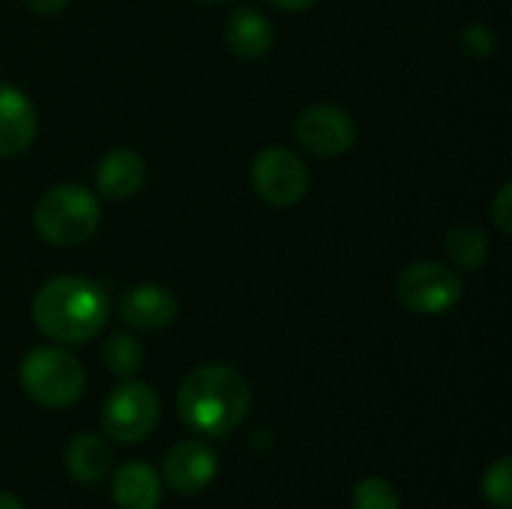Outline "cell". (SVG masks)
<instances>
[{
  "label": "cell",
  "mask_w": 512,
  "mask_h": 509,
  "mask_svg": "<svg viewBox=\"0 0 512 509\" xmlns=\"http://www.w3.org/2000/svg\"><path fill=\"white\" fill-rule=\"evenodd\" d=\"M267 3H273L282 12H303V9H312L318 0H267Z\"/></svg>",
  "instance_id": "cell-23"
},
{
  "label": "cell",
  "mask_w": 512,
  "mask_h": 509,
  "mask_svg": "<svg viewBox=\"0 0 512 509\" xmlns=\"http://www.w3.org/2000/svg\"><path fill=\"white\" fill-rule=\"evenodd\" d=\"M159 420V399L141 381H123L114 387L102 405V426L105 435L117 444H138L144 441Z\"/></svg>",
  "instance_id": "cell-6"
},
{
  "label": "cell",
  "mask_w": 512,
  "mask_h": 509,
  "mask_svg": "<svg viewBox=\"0 0 512 509\" xmlns=\"http://www.w3.org/2000/svg\"><path fill=\"white\" fill-rule=\"evenodd\" d=\"M249 405H252L249 381L225 363L192 369L177 390V411L183 423L207 438L231 435L246 420Z\"/></svg>",
  "instance_id": "cell-1"
},
{
  "label": "cell",
  "mask_w": 512,
  "mask_h": 509,
  "mask_svg": "<svg viewBox=\"0 0 512 509\" xmlns=\"http://www.w3.org/2000/svg\"><path fill=\"white\" fill-rule=\"evenodd\" d=\"M66 468L78 483H99L111 471V450L99 435H75L66 450Z\"/></svg>",
  "instance_id": "cell-15"
},
{
  "label": "cell",
  "mask_w": 512,
  "mask_h": 509,
  "mask_svg": "<svg viewBox=\"0 0 512 509\" xmlns=\"http://www.w3.org/2000/svg\"><path fill=\"white\" fill-rule=\"evenodd\" d=\"M462 51L471 54V57H492L495 48H498V36L486 27V24H471L465 27L462 33Z\"/></svg>",
  "instance_id": "cell-20"
},
{
  "label": "cell",
  "mask_w": 512,
  "mask_h": 509,
  "mask_svg": "<svg viewBox=\"0 0 512 509\" xmlns=\"http://www.w3.org/2000/svg\"><path fill=\"white\" fill-rule=\"evenodd\" d=\"M294 135L315 156H342L357 144V123L336 105H309L297 117Z\"/></svg>",
  "instance_id": "cell-8"
},
{
  "label": "cell",
  "mask_w": 512,
  "mask_h": 509,
  "mask_svg": "<svg viewBox=\"0 0 512 509\" xmlns=\"http://www.w3.org/2000/svg\"><path fill=\"white\" fill-rule=\"evenodd\" d=\"M102 207L99 198L78 186V183H60L51 186L33 210V225L39 237L51 246H81L99 231Z\"/></svg>",
  "instance_id": "cell-3"
},
{
  "label": "cell",
  "mask_w": 512,
  "mask_h": 509,
  "mask_svg": "<svg viewBox=\"0 0 512 509\" xmlns=\"http://www.w3.org/2000/svg\"><path fill=\"white\" fill-rule=\"evenodd\" d=\"M399 492L381 480V477H366L354 489V509H399Z\"/></svg>",
  "instance_id": "cell-19"
},
{
  "label": "cell",
  "mask_w": 512,
  "mask_h": 509,
  "mask_svg": "<svg viewBox=\"0 0 512 509\" xmlns=\"http://www.w3.org/2000/svg\"><path fill=\"white\" fill-rule=\"evenodd\" d=\"M512 462L504 456L495 465H489L486 477H483V498L498 509L512 507Z\"/></svg>",
  "instance_id": "cell-18"
},
{
  "label": "cell",
  "mask_w": 512,
  "mask_h": 509,
  "mask_svg": "<svg viewBox=\"0 0 512 509\" xmlns=\"http://www.w3.org/2000/svg\"><path fill=\"white\" fill-rule=\"evenodd\" d=\"M33 12H39V15H54V12H60V9H66V3L69 0H24Z\"/></svg>",
  "instance_id": "cell-22"
},
{
  "label": "cell",
  "mask_w": 512,
  "mask_h": 509,
  "mask_svg": "<svg viewBox=\"0 0 512 509\" xmlns=\"http://www.w3.org/2000/svg\"><path fill=\"white\" fill-rule=\"evenodd\" d=\"M177 297L156 282H141L135 288H129L120 297V315L129 327L141 330V333H156L165 330L177 321Z\"/></svg>",
  "instance_id": "cell-9"
},
{
  "label": "cell",
  "mask_w": 512,
  "mask_h": 509,
  "mask_svg": "<svg viewBox=\"0 0 512 509\" xmlns=\"http://www.w3.org/2000/svg\"><path fill=\"white\" fill-rule=\"evenodd\" d=\"M216 471H219V459L201 441H183L171 447V453L165 456V468H162L165 483L180 495H198L201 489L213 483Z\"/></svg>",
  "instance_id": "cell-10"
},
{
  "label": "cell",
  "mask_w": 512,
  "mask_h": 509,
  "mask_svg": "<svg viewBox=\"0 0 512 509\" xmlns=\"http://www.w3.org/2000/svg\"><path fill=\"white\" fill-rule=\"evenodd\" d=\"M102 360L108 372H114L117 378H132L144 366V348L129 333H111L102 348Z\"/></svg>",
  "instance_id": "cell-17"
},
{
  "label": "cell",
  "mask_w": 512,
  "mask_h": 509,
  "mask_svg": "<svg viewBox=\"0 0 512 509\" xmlns=\"http://www.w3.org/2000/svg\"><path fill=\"white\" fill-rule=\"evenodd\" d=\"M462 294V276L441 261H414L396 279V297L414 315H444Z\"/></svg>",
  "instance_id": "cell-5"
},
{
  "label": "cell",
  "mask_w": 512,
  "mask_h": 509,
  "mask_svg": "<svg viewBox=\"0 0 512 509\" xmlns=\"http://www.w3.org/2000/svg\"><path fill=\"white\" fill-rule=\"evenodd\" d=\"M492 219L501 228V234H512V183H504L492 204Z\"/></svg>",
  "instance_id": "cell-21"
},
{
  "label": "cell",
  "mask_w": 512,
  "mask_h": 509,
  "mask_svg": "<svg viewBox=\"0 0 512 509\" xmlns=\"http://www.w3.org/2000/svg\"><path fill=\"white\" fill-rule=\"evenodd\" d=\"M447 255L459 270H480L489 255V240L480 225L459 222L447 234Z\"/></svg>",
  "instance_id": "cell-16"
},
{
  "label": "cell",
  "mask_w": 512,
  "mask_h": 509,
  "mask_svg": "<svg viewBox=\"0 0 512 509\" xmlns=\"http://www.w3.org/2000/svg\"><path fill=\"white\" fill-rule=\"evenodd\" d=\"M252 186L270 207H294L309 192V168L288 147H267L252 162Z\"/></svg>",
  "instance_id": "cell-7"
},
{
  "label": "cell",
  "mask_w": 512,
  "mask_h": 509,
  "mask_svg": "<svg viewBox=\"0 0 512 509\" xmlns=\"http://www.w3.org/2000/svg\"><path fill=\"white\" fill-rule=\"evenodd\" d=\"M108 321V297L87 276L48 279L33 297V324L60 345H81L102 333Z\"/></svg>",
  "instance_id": "cell-2"
},
{
  "label": "cell",
  "mask_w": 512,
  "mask_h": 509,
  "mask_svg": "<svg viewBox=\"0 0 512 509\" xmlns=\"http://www.w3.org/2000/svg\"><path fill=\"white\" fill-rule=\"evenodd\" d=\"M21 387L42 408H69L84 393V369L72 351L57 345L30 348L21 360Z\"/></svg>",
  "instance_id": "cell-4"
},
{
  "label": "cell",
  "mask_w": 512,
  "mask_h": 509,
  "mask_svg": "<svg viewBox=\"0 0 512 509\" xmlns=\"http://www.w3.org/2000/svg\"><path fill=\"white\" fill-rule=\"evenodd\" d=\"M147 180V165L144 159L129 150V147H120V150H111L102 162H99V171H96V192L108 201H123V198H132L141 192Z\"/></svg>",
  "instance_id": "cell-12"
},
{
  "label": "cell",
  "mask_w": 512,
  "mask_h": 509,
  "mask_svg": "<svg viewBox=\"0 0 512 509\" xmlns=\"http://www.w3.org/2000/svg\"><path fill=\"white\" fill-rule=\"evenodd\" d=\"M111 495L120 509H156L162 501V480L147 462H126L114 474Z\"/></svg>",
  "instance_id": "cell-14"
},
{
  "label": "cell",
  "mask_w": 512,
  "mask_h": 509,
  "mask_svg": "<svg viewBox=\"0 0 512 509\" xmlns=\"http://www.w3.org/2000/svg\"><path fill=\"white\" fill-rule=\"evenodd\" d=\"M276 42L273 24L264 12L258 9H234L225 21V45L234 51L240 60H258L264 57Z\"/></svg>",
  "instance_id": "cell-13"
},
{
  "label": "cell",
  "mask_w": 512,
  "mask_h": 509,
  "mask_svg": "<svg viewBox=\"0 0 512 509\" xmlns=\"http://www.w3.org/2000/svg\"><path fill=\"white\" fill-rule=\"evenodd\" d=\"M39 129V117L27 93L0 81V159L24 153Z\"/></svg>",
  "instance_id": "cell-11"
},
{
  "label": "cell",
  "mask_w": 512,
  "mask_h": 509,
  "mask_svg": "<svg viewBox=\"0 0 512 509\" xmlns=\"http://www.w3.org/2000/svg\"><path fill=\"white\" fill-rule=\"evenodd\" d=\"M201 3H225V0H201Z\"/></svg>",
  "instance_id": "cell-25"
},
{
  "label": "cell",
  "mask_w": 512,
  "mask_h": 509,
  "mask_svg": "<svg viewBox=\"0 0 512 509\" xmlns=\"http://www.w3.org/2000/svg\"><path fill=\"white\" fill-rule=\"evenodd\" d=\"M0 509H24V504H21L15 495H9V492H0Z\"/></svg>",
  "instance_id": "cell-24"
}]
</instances>
